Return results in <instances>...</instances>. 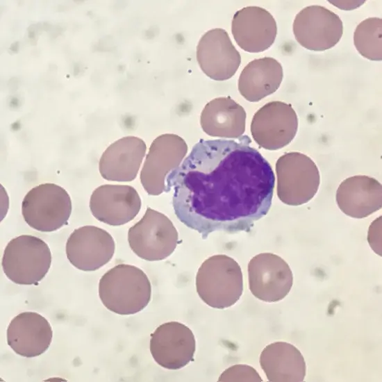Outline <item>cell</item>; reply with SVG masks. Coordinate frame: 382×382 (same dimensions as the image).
<instances>
[{"instance_id": "obj_17", "label": "cell", "mask_w": 382, "mask_h": 382, "mask_svg": "<svg viewBox=\"0 0 382 382\" xmlns=\"http://www.w3.org/2000/svg\"><path fill=\"white\" fill-rule=\"evenodd\" d=\"M52 336L48 320L35 312L19 313L12 319L6 331L8 346L17 354L26 358L44 353L51 344Z\"/></svg>"}, {"instance_id": "obj_3", "label": "cell", "mask_w": 382, "mask_h": 382, "mask_svg": "<svg viewBox=\"0 0 382 382\" xmlns=\"http://www.w3.org/2000/svg\"><path fill=\"white\" fill-rule=\"evenodd\" d=\"M196 290L208 306L224 309L234 305L243 292V276L239 264L224 254L214 255L199 267Z\"/></svg>"}, {"instance_id": "obj_5", "label": "cell", "mask_w": 382, "mask_h": 382, "mask_svg": "<svg viewBox=\"0 0 382 382\" xmlns=\"http://www.w3.org/2000/svg\"><path fill=\"white\" fill-rule=\"evenodd\" d=\"M276 193L289 206L306 204L316 194L319 183V169L314 161L299 152H288L276 163Z\"/></svg>"}, {"instance_id": "obj_18", "label": "cell", "mask_w": 382, "mask_h": 382, "mask_svg": "<svg viewBox=\"0 0 382 382\" xmlns=\"http://www.w3.org/2000/svg\"><path fill=\"white\" fill-rule=\"evenodd\" d=\"M144 140L135 136L122 138L103 153L99 163L101 176L106 180L128 182L137 176L146 153Z\"/></svg>"}, {"instance_id": "obj_7", "label": "cell", "mask_w": 382, "mask_h": 382, "mask_svg": "<svg viewBox=\"0 0 382 382\" xmlns=\"http://www.w3.org/2000/svg\"><path fill=\"white\" fill-rule=\"evenodd\" d=\"M178 234L172 221L163 213L148 208L140 220L128 231L131 250L148 261L162 260L176 249Z\"/></svg>"}, {"instance_id": "obj_19", "label": "cell", "mask_w": 382, "mask_h": 382, "mask_svg": "<svg viewBox=\"0 0 382 382\" xmlns=\"http://www.w3.org/2000/svg\"><path fill=\"white\" fill-rule=\"evenodd\" d=\"M339 208L356 219L366 217L382 207V186L375 178L357 175L344 179L335 194Z\"/></svg>"}, {"instance_id": "obj_24", "label": "cell", "mask_w": 382, "mask_h": 382, "mask_svg": "<svg viewBox=\"0 0 382 382\" xmlns=\"http://www.w3.org/2000/svg\"><path fill=\"white\" fill-rule=\"evenodd\" d=\"M218 381H263L257 371L247 365H234L224 370L218 379Z\"/></svg>"}, {"instance_id": "obj_15", "label": "cell", "mask_w": 382, "mask_h": 382, "mask_svg": "<svg viewBox=\"0 0 382 382\" xmlns=\"http://www.w3.org/2000/svg\"><path fill=\"white\" fill-rule=\"evenodd\" d=\"M141 204L136 190L128 185H100L93 191L90 199L92 215L110 226H120L133 220Z\"/></svg>"}, {"instance_id": "obj_12", "label": "cell", "mask_w": 382, "mask_h": 382, "mask_svg": "<svg viewBox=\"0 0 382 382\" xmlns=\"http://www.w3.org/2000/svg\"><path fill=\"white\" fill-rule=\"evenodd\" d=\"M115 249L113 238L95 226H83L69 236L65 246L67 259L76 268L92 272L106 265Z\"/></svg>"}, {"instance_id": "obj_16", "label": "cell", "mask_w": 382, "mask_h": 382, "mask_svg": "<svg viewBox=\"0 0 382 382\" xmlns=\"http://www.w3.org/2000/svg\"><path fill=\"white\" fill-rule=\"evenodd\" d=\"M231 32L241 49L249 53H258L273 44L277 26L274 17L266 9L247 6L234 14Z\"/></svg>"}, {"instance_id": "obj_8", "label": "cell", "mask_w": 382, "mask_h": 382, "mask_svg": "<svg viewBox=\"0 0 382 382\" xmlns=\"http://www.w3.org/2000/svg\"><path fill=\"white\" fill-rule=\"evenodd\" d=\"M188 149L185 141L175 134H163L152 142L140 172V182L149 195L165 192L167 176L181 164Z\"/></svg>"}, {"instance_id": "obj_14", "label": "cell", "mask_w": 382, "mask_h": 382, "mask_svg": "<svg viewBox=\"0 0 382 382\" xmlns=\"http://www.w3.org/2000/svg\"><path fill=\"white\" fill-rule=\"evenodd\" d=\"M197 60L207 76L215 81H225L237 72L241 56L227 32L217 28L205 33L199 40Z\"/></svg>"}, {"instance_id": "obj_6", "label": "cell", "mask_w": 382, "mask_h": 382, "mask_svg": "<svg viewBox=\"0 0 382 382\" xmlns=\"http://www.w3.org/2000/svg\"><path fill=\"white\" fill-rule=\"evenodd\" d=\"M72 213V201L62 187L42 183L33 188L22 203L24 221L42 232L55 231L67 224Z\"/></svg>"}, {"instance_id": "obj_20", "label": "cell", "mask_w": 382, "mask_h": 382, "mask_svg": "<svg viewBox=\"0 0 382 382\" xmlns=\"http://www.w3.org/2000/svg\"><path fill=\"white\" fill-rule=\"evenodd\" d=\"M246 112L229 97L215 98L204 108L200 124L211 137L238 139L245 131Z\"/></svg>"}, {"instance_id": "obj_9", "label": "cell", "mask_w": 382, "mask_h": 382, "mask_svg": "<svg viewBox=\"0 0 382 382\" xmlns=\"http://www.w3.org/2000/svg\"><path fill=\"white\" fill-rule=\"evenodd\" d=\"M251 133L256 143L267 150H277L291 142L298 129V118L292 106L270 101L257 110L251 120Z\"/></svg>"}, {"instance_id": "obj_22", "label": "cell", "mask_w": 382, "mask_h": 382, "mask_svg": "<svg viewBox=\"0 0 382 382\" xmlns=\"http://www.w3.org/2000/svg\"><path fill=\"white\" fill-rule=\"evenodd\" d=\"M283 76V67L276 59H255L244 67L239 76V92L246 100L257 102L276 92Z\"/></svg>"}, {"instance_id": "obj_11", "label": "cell", "mask_w": 382, "mask_h": 382, "mask_svg": "<svg viewBox=\"0 0 382 382\" xmlns=\"http://www.w3.org/2000/svg\"><path fill=\"white\" fill-rule=\"evenodd\" d=\"M248 279L252 294L269 303L284 299L293 283L288 264L279 256L268 252L259 254L250 260Z\"/></svg>"}, {"instance_id": "obj_4", "label": "cell", "mask_w": 382, "mask_h": 382, "mask_svg": "<svg viewBox=\"0 0 382 382\" xmlns=\"http://www.w3.org/2000/svg\"><path fill=\"white\" fill-rule=\"evenodd\" d=\"M51 254L42 239L22 235L6 245L1 261L3 271L11 281L19 285H36L48 273Z\"/></svg>"}, {"instance_id": "obj_2", "label": "cell", "mask_w": 382, "mask_h": 382, "mask_svg": "<svg viewBox=\"0 0 382 382\" xmlns=\"http://www.w3.org/2000/svg\"><path fill=\"white\" fill-rule=\"evenodd\" d=\"M98 291L102 304L108 310L128 315L147 307L151 300V285L140 268L119 264L101 277Z\"/></svg>"}, {"instance_id": "obj_13", "label": "cell", "mask_w": 382, "mask_h": 382, "mask_svg": "<svg viewBox=\"0 0 382 382\" xmlns=\"http://www.w3.org/2000/svg\"><path fill=\"white\" fill-rule=\"evenodd\" d=\"M196 341L185 324L169 322L160 325L151 335L150 351L153 360L167 369H179L193 360Z\"/></svg>"}, {"instance_id": "obj_10", "label": "cell", "mask_w": 382, "mask_h": 382, "mask_svg": "<svg viewBox=\"0 0 382 382\" xmlns=\"http://www.w3.org/2000/svg\"><path fill=\"white\" fill-rule=\"evenodd\" d=\"M296 40L304 48L323 51L341 39L343 24L338 15L325 7L309 6L297 13L292 24Z\"/></svg>"}, {"instance_id": "obj_23", "label": "cell", "mask_w": 382, "mask_h": 382, "mask_svg": "<svg viewBox=\"0 0 382 382\" xmlns=\"http://www.w3.org/2000/svg\"><path fill=\"white\" fill-rule=\"evenodd\" d=\"M382 19L369 17L362 21L354 33V44L358 52L371 60H382Z\"/></svg>"}, {"instance_id": "obj_21", "label": "cell", "mask_w": 382, "mask_h": 382, "mask_svg": "<svg viewBox=\"0 0 382 382\" xmlns=\"http://www.w3.org/2000/svg\"><path fill=\"white\" fill-rule=\"evenodd\" d=\"M259 361L269 381L300 382L305 378L304 358L300 351L290 343L280 341L267 345Z\"/></svg>"}, {"instance_id": "obj_1", "label": "cell", "mask_w": 382, "mask_h": 382, "mask_svg": "<svg viewBox=\"0 0 382 382\" xmlns=\"http://www.w3.org/2000/svg\"><path fill=\"white\" fill-rule=\"evenodd\" d=\"M250 144L247 135L200 140L167 177L177 218L203 239L214 231H249L271 207L274 174Z\"/></svg>"}]
</instances>
